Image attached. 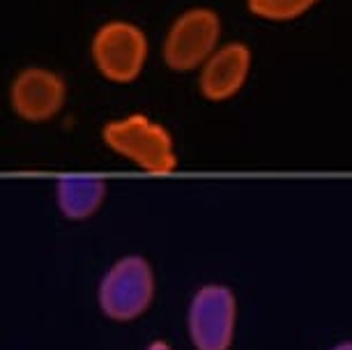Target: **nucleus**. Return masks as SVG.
<instances>
[{"label": "nucleus", "instance_id": "nucleus-1", "mask_svg": "<svg viewBox=\"0 0 352 350\" xmlns=\"http://www.w3.org/2000/svg\"><path fill=\"white\" fill-rule=\"evenodd\" d=\"M102 136L113 153L134 162L148 173H170L177 166L173 136L143 113H131L109 122Z\"/></svg>", "mask_w": 352, "mask_h": 350}, {"label": "nucleus", "instance_id": "nucleus-2", "mask_svg": "<svg viewBox=\"0 0 352 350\" xmlns=\"http://www.w3.org/2000/svg\"><path fill=\"white\" fill-rule=\"evenodd\" d=\"M155 297V272L143 256H124L113 263L99 283V309L118 322L143 316Z\"/></svg>", "mask_w": 352, "mask_h": 350}, {"label": "nucleus", "instance_id": "nucleus-3", "mask_svg": "<svg viewBox=\"0 0 352 350\" xmlns=\"http://www.w3.org/2000/svg\"><path fill=\"white\" fill-rule=\"evenodd\" d=\"M221 19L210 8H191L173 21L164 42V61L173 72L203 67L217 51Z\"/></svg>", "mask_w": 352, "mask_h": 350}, {"label": "nucleus", "instance_id": "nucleus-4", "mask_svg": "<svg viewBox=\"0 0 352 350\" xmlns=\"http://www.w3.org/2000/svg\"><path fill=\"white\" fill-rule=\"evenodd\" d=\"M92 61L113 83H131L148 61V37L136 23L109 21L92 37Z\"/></svg>", "mask_w": 352, "mask_h": 350}, {"label": "nucleus", "instance_id": "nucleus-5", "mask_svg": "<svg viewBox=\"0 0 352 350\" xmlns=\"http://www.w3.org/2000/svg\"><path fill=\"white\" fill-rule=\"evenodd\" d=\"M189 336L196 350H230L237 322V300L221 283H208L191 297Z\"/></svg>", "mask_w": 352, "mask_h": 350}, {"label": "nucleus", "instance_id": "nucleus-6", "mask_svg": "<svg viewBox=\"0 0 352 350\" xmlns=\"http://www.w3.org/2000/svg\"><path fill=\"white\" fill-rule=\"evenodd\" d=\"M67 85L46 67H25L12 81L10 99L19 118L28 122H46L63 109Z\"/></svg>", "mask_w": 352, "mask_h": 350}, {"label": "nucleus", "instance_id": "nucleus-7", "mask_svg": "<svg viewBox=\"0 0 352 350\" xmlns=\"http://www.w3.org/2000/svg\"><path fill=\"white\" fill-rule=\"evenodd\" d=\"M251 72V51L247 44L230 42L217 49L201 67V92L210 102H226L235 97L247 83Z\"/></svg>", "mask_w": 352, "mask_h": 350}, {"label": "nucleus", "instance_id": "nucleus-8", "mask_svg": "<svg viewBox=\"0 0 352 350\" xmlns=\"http://www.w3.org/2000/svg\"><path fill=\"white\" fill-rule=\"evenodd\" d=\"M56 194L60 212L72 221H83L102 208L106 182L99 177H63L56 187Z\"/></svg>", "mask_w": 352, "mask_h": 350}, {"label": "nucleus", "instance_id": "nucleus-9", "mask_svg": "<svg viewBox=\"0 0 352 350\" xmlns=\"http://www.w3.org/2000/svg\"><path fill=\"white\" fill-rule=\"evenodd\" d=\"M318 0H247L249 12L267 21H290L314 8Z\"/></svg>", "mask_w": 352, "mask_h": 350}, {"label": "nucleus", "instance_id": "nucleus-10", "mask_svg": "<svg viewBox=\"0 0 352 350\" xmlns=\"http://www.w3.org/2000/svg\"><path fill=\"white\" fill-rule=\"evenodd\" d=\"M148 350H170V346L166 341H155V343H150Z\"/></svg>", "mask_w": 352, "mask_h": 350}, {"label": "nucleus", "instance_id": "nucleus-11", "mask_svg": "<svg viewBox=\"0 0 352 350\" xmlns=\"http://www.w3.org/2000/svg\"><path fill=\"white\" fill-rule=\"evenodd\" d=\"M331 350H352V341H345V343H338V346H334Z\"/></svg>", "mask_w": 352, "mask_h": 350}]
</instances>
